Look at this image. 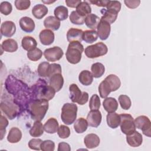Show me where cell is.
I'll list each match as a JSON object with an SVG mask.
<instances>
[{"label":"cell","mask_w":151,"mask_h":151,"mask_svg":"<svg viewBox=\"0 0 151 151\" xmlns=\"http://www.w3.org/2000/svg\"><path fill=\"white\" fill-rule=\"evenodd\" d=\"M48 109V101L45 99H34L28 103V111L34 120H42Z\"/></svg>","instance_id":"6da1fadb"},{"label":"cell","mask_w":151,"mask_h":151,"mask_svg":"<svg viewBox=\"0 0 151 151\" xmlns=\"http://www.w3.org/2000/svg\"><path fill=\"white\" fill-rule=\"evenodd\" d=\"M120 86V78L114 74H110L100 83L99 86V94L101 98H106L111 91L118 90Z\"/></svg>","instance_id":"7a4b0ae2"},{"label":"cell","mask_w":151,"mask_h":151,"mask_svg":"<svg viewBox=\"0 0 151 151\" xmlns=\"http://www.w3.org/2000/svg\"><path fill=\"white\" fill-rule=\"evenodd\" d=\"M39 80V82L32 87L31 95H32L34 99H42L48 101L51 100L55 96V90L50 85L47 86L44 80Z\"/></svg>","instance_id":"3957f363"},{"label":"cell","mask_w":151,"mask_h":151,"mask_svg":"<svg viewBox=\"0 0 151 151\" xmlns=\"http://www.w3.org/2000/svg\"><path fill=\"white\" fill-rule=\"evenodd\" d=\"M84 51L83 45L78 41L70 42L65 53V57L68 63L76 64L81 59V54Z\"/></svg>","instance_id":"277c9868"},{"label":"cell","mask_w":151,"mask_h":151,"mask_svg":"<svg viewBox=\"0 0 151 151\" xmlns=\"http://www.w3.org/2000/svg\"><path fill=\"white\" fill-rule=\"evenodd\" d=\"M77 106L74 103H67L61 109V118L64 123L71 125L76 121L77 113Z\"/></svg>","instance_id":"5b68a950"},{"label":"cell","mask_w":151,"mask_h":151,"mask_svg":"<svg viewBox=\"0 0 151 151\" xmlns=\"http://www.w3.org/2000/svg\"><path fill=\"white\" fill-rule=\"evenodd\" d=\"M107 47L102 42L87 46L84 50L86 55L90 58H94L104 55L107 53Z\"/></svg>","instance_id":"8992f818"},{"label":"cell","mask_w":151,"mask_h":151,"mask_svg":"<svg viewBox=\"0 0 151 151\" xmlns=\"http://www.w3.org/2000/svg\"><path fill=\"white\" fill-rule=\"evenodd\" d=\"M120 117V129L123 133L126 135L132 134L136 131V126L134 124L133 117L129 114H121Z\"/></svg>","instance_id":"52a82bcc"},{"label":"cell","mask_w":151,"mask_h":151,"mask_svg":"<svg viewBox=\"0 0 151 151\" xmlns=\"http://www.w3.org/2000/svg\"><path fill=\"white\" fill-rule=\"evenodd\" d=\"M134 122L136 127L141 130L145 136L150 137L151 123L147 116H140L134 119Z\"/></svg>","instance_id":"ba28073f"},{"label":"cell","mask_w":151,"mask_h":151,"mask_svg":"<svg viewBox=\"0 0 151 151\" xmlns=\"http://www.w3.org/2000/svg\"><path fill=\"white\" fill-rule=\"evenodd\" d=\"M64 54L63 50L59 47H53L46 49L44 51L45 58L48 61L54 62L60 60Z\"/></svg>","instance_id":"9c48e42d"},{"label":"cell","mask_w":151,"mask_h":151,"mask_svg":"<svg viewBox=\"0 0 151 151\" xmlns=\"http://www.w3.org/2000/svg\"><path fill=\"white\" fill-rule=\"evenodd\" d=\"M102 116L99 110H91L87 114V121L88 124L93 127H97L101 122Z\"/></svg>","instance_id":"30bf717a"},{"label":"cell","mask_w":151,"mask_h":151,"mask_svg":"<svg viewBox=\"0 0 151 151\" xmlns=\"http://www.w3.org/2000/svg\"><path fill=\"white\" fill-rule=\"evenodd\" d=\"M97 28V35L100 40H106L109 38L111 31V27L110 24L105 21L100 19Z\"/></svg>","instance_id":"8fae6325"},{"label":"cell","mask_w":151,"mask_h":151,"mask_svg":"<svg viewBox=\"0 0 151 151\" xmlns=\"http://www.w3.org/2000/svg\"><path fill=\"white\" fill-rule=\"evenodd\" d=\"M16 31V26L14 22L6 21L2 23L1 25V33L6 37H11Z\"/></svg>","instance_id":"7c38bea8"},{"label":"cell","mask_w":151,"mask_h":151,"mask_svg":"<svg viewBox=\"0 0 151 151\" xmlns=\"http://www.w3.org/2000/svg\"><path fill=\"white\" fill-rule=\"evenodd\" d=\"M39 38L40 42L42 45H50L54 41V33L50 29H45L40 32Z\"/></svg>","instance_id":"4fadbf2b"},{"label":"cell","mask_w":151,"mask_h":151,"mask_svg":"<svg viewBox=\"0 0 151 151\" xmlns=\"http://www.w3.org/2000/svg\"><path fill=\"white\" fill-rule=\"evenodd\" d=\"M20 28L25 32H32L35 29V23L34 20L28 17H22L19 21Z\"/></svg>","instance_id":"5bb4252c"},{"label":"cell","mask_w":151,"mask_h":151,"mask_svg":"<svg viewBox=\"0 0 151 151\" xmlns=\"http://www.w3.org/2000/svg\"><path fill=\"white\" fill-rule=\"evenodd\" d=\"M100 12L103 14V16L101 17L100 19L105 21L110 24H111L116 21L119 13L114 9L107 8L102 9Z\"/></svg>","instance_id":"9a60e30c"},{"label":"cell","mask_w":151,"mask_h":151,"mask_svg":"<svg viewBox=\"0 0 151 151\" xmlns=\"http://www.w3.org/2000/svg\"><path fill=\"white\" fill-rule=\"evenodd\" d=\"M64 84V78L61 73H57L50 78L49 85L52 87L55 92L59 91Z\"/></svg>","instance_id":"2e32d148"},{"label":"cell","mask_w":151,"mask_h":151,"mask_svg":"<svg viewBox=\"0 0 151 151\" xmlns=\"http://www.w3.org/2000/svg\"><path fill=\"white\" fill-rule=\"evenodd\" d=\"M1 109L11 120L14 119L17 114V107L11 103L1 102Z\"/></svg>","instance_id":"e0dca14e"},{"label":"cell","mask_w":151,"mask_h":151,"mask_svg":"<svg viewBox=\"0 0 151 151\" xmlns=\"http://www.w3.org/2000/svg\"><path fill=\"white\" fill-rule=\"evenodd\" d=\"M83 31L81 29L71 28L68 29L67 33V39L70 42L78 41L81 42L83 40Z\"/></svg>","instance_id":"ac0fdd59"},{"label":"cell","mask_w":151,"mask_h":151,"mask_svg":"<svg viewBox=\"0 0 151 151\" xmlns=\"http://www.w3.org/2000/svg\"><path fill=\"white\" fill-rule=\"evenodd\" d=\"M126 141L127 143L132 147H139L142 143L143 137L140 133L135 131L132 134L127 135Z\"/></svg>","instance_id":"d6986e66"},{"label":"cell","mask_w":151,"mask_h":151,"mask_svg":"<svg viewBox=\"0 0 151 151\" xmlns=\"http://www.w3.org/2000/svg\"><path fill=\"white\" fill-rule=\"evenodd\" d=\"M100 142L99 137L94 133H90L86 136L84 139L85 146L88 149H93L97 147Z\"/></svg>","instance_id":"ffe728a7"},{"label":"cell","mask_w":151,"mask_h":151,"mask_svg":"<svg viewBox=\"0 0 151 151\" xmlns=\"http://www.w3.org/2000/svg\"><path fill=\"white\" fill-rule=\"evenodd\" d=\"M60 21L53 16L47 17L44 21V27L51 31H57L60 27Z\"/></svg>","instance_id":"44dd1931"},{"label":"cell","mask_w":151,"mask_h":151,"mask_svg":"<svg viewBox=\"0 0 151 151\" xmlns=\"http://www.w3.org/2000/svg\"><path fill=\"white\" fill-rule=\"evenodd\" d=\"M104 110L108 113L115 112L118 109V103L113 97H106L103 102Z\"/></svg>","instance_id":"7402d4cb"},{"label":"cell","mask_w":151,"mask_h":151,"mask_svg":"<svg viewBox=\"0 0 151 151\" xmlns=\"http://www.w3.org/2000/svg\"><path fill=\"white\" fill-rule=\"evenodd\" d=\"M107 125L111 129H116L120 126V114L115 112L109 113L106 116Z\"/></svg>","instance_id":"603a6c76"},{"label":"cell","mask_w":151,"mask_h":151,"mask_svg":"<svg viewBox=\"0 0 151 151\" xmlns=\"http://www.w3.org/2000/svg\"><path fill=\"white\" fill-rule=\"evenodd\" d=\"M47 7L43 4H37L32 9V14L35 18L40 19L45 16L48 13Z\"/></svg>","instance_id":"cb8c5ba5"},{"label":"cell","mask_w":151,"mask_h":151,"mask_svg":"<svg viewBox=\"0 0 151 151\" xmlns=\"http://www.w3.org/2000/svg\"><path fill=\"white\" fill-rule=\"evenodd\" d=\"M22 138V132L18 127H12L8 133L7 140L9 143H15L20 141Z\"/></svg>","instance_id":"d4e9b609"},{"label":"cell","mask_w":151,"mask_h":151,"mask_svg":"<svg viewBox=\"0 0 151 151\" xmlns=\"http://www.w3.org/2000/svg\"><path fill=\"white\" fill-rule=\"evenodd\" d=\"M1 48L8 52H14L18 50V46L17 41L11 38L4 40L1 44Z\"/></svg>","instance_id":"484cf974"},{"label":"cell","mask_w":151,"mask_h":151,"mask_svg":"<svg viewBox=\"0 0 151 151\" xmlns=\"http://www.w3.org/2000/svg\"><path fill=\"white\" fill-rule=\"evenodd\" d=\"M58 128V123L55 118H50L44 124V130L50 134H54L57 132Z\"/></svg>","instance_id":"4316f807"},{"label":"cell","mask_w":151,"mask_h":151,"mask_svg":"<svg viewBox=\"0 0 151 151\" xmlns=\"http://www.w3.org/2000/svg\"><path fill=\"white\" fill-rule=\"evenodd\" d=\"M100 21V18L94 14H90L87 15L84 18V22L86 26L88 28L94 30L97 28Z\"/></svg>","instance_id":"83f0119b"},{"label":"cell","mask_w":151,"mask_h":151,"mask_svg":"<svg viewBox=\"0 0 151 151\" xmlns=\"http://www.w3.org/2000/svg\"><path fill=\"white\" fill-rule=\"evenodd\" d=\"M70 98L73 103H77L81 97L82 92L76 84H71L69 87Z\"/></svg>","instance_id":"f1b7e54d"},{"label":"cell","mask_w":151,"mask_h":151,"mask_svg":"<svg viewBox=\"0 0 151 151\" xmlns=\"http://www.w3.org/2000/svg\"><path fill=\"white\" fill-rule=\"evenodd\" d=\"M21 45L24 50L29 51L36 48L37 42L33 37L26 36L22 39Z\"/></svg>","instance_id":"f546056e"},{"label":"cell","mask_w":151,"mask_h":151,"mask_svg":"<svg viewBox=\"0 0 151 151\" xmlns=\"http://www.w3.org/2000/svg\"><path fill=\"white\" fill-rule=\"evenodd\" d=\"M78 80L81 84L87 86L92 83L93 81V76L90 71L83 70L79 74Z\"/></svg>","instance_id":"4dcf8cb0"},{"label":"cell","mask_w":151,"mask_h":151,"mask_svg":"<svg viewBox=\"0 0 151 151\" xmlns=\"http://www.w3.org/2000/svg\"><path fill=\"white\" fill-rule=\"evenodd\" d=\"M76 12L80 16L85 18L91 14V8L87 1H81L76 7Z\"/></svg>","instance_id":"1f68e13d"},{"label":"cell","mask_w":151,"mask_h":151,"mask_svg":"<svg viewBox=\"0 0 151 151\" xmlns=\"http://www.w3.org/2000/svg\"><path fill=\"white\" fill-rule=\"evenodd\" d=\"M44 130V126L41 121L35 120L32 127L29 130V134L32 137H40L43 134Z\"/></svg>","instance_id":"d6a6232c"},{"label":"cell","mask_w":151,"mask_h":151,"mask_svg":"<svg viewBox=\"0 0 151 151\" xmlns=\"http://www.w3.org/2000/svg\"><path fill=\"white\" fill-rule=\"evenodd\" d=\"M88 122L85 119L81 117L78 119L74 124V129L76 133H83L86 131L88 127Z\"/></svg>","instance_id":"836d02e7"},{"label":"cell","mask_w":151,"mask_h":151,"mask_svg":"<svg viewBox=\"0 0 151 151\" xmlns=\"http://www.w3.org/2000/svg\"><path fill=\"white\" fill-rule=\"evenodd\" d=\"M54 14L55 17L58 20L64 21L68 18V11L65 6L60 5L55 8Z\"/></svg>","instance_id":"e575fe53"},{"label":"cell","mask_w":151,"mask_h":151,"mask_svg":"<svg viewBox=\"0 0 151 151\" xmlns=\"http://www.w3.org/2000/svg\"><path fill=\"white\" fill-rule=\"evenodd\" d=\"M91 74L94 78H99L101 77L105 71L104 65L100 63H96L92 64L91 67Z\"/></svg>","instance_id":"d590c367"},{"label":"cell","mask_w":151,"mask_h":151,"mask_svg":"<svg viewBox=\"0 0 151 151\" xmlns=\"http://www.w3.org/2000/svg\"><path fill=\"white\" fill-rule=\"evenodd\" d=\"M98 38L97 32L96 30H86L83 32V40L86 43L91 44L95 42Z\"/></svg>","instance_id":"8d00e7d4"},{"label":"cell","mask_w":151,"mask_h":151,"mask_svg":"<svg viewBox=\"0 0 151 151\" xmlns=\"http://www.w3.org/2000/svg\"><path fill=\"white\" fill-rule=\"evenodd\" d=\"M42 55V51L38 48H35L34 49L29 51L27 52V57L28 59L33 61H36L41 59Z\"/></svg>","instance_id":"74e56055"},{"label":"cell","mask_w":151,"mask_h":151,"mask_svg":"<svg viewBox=\"0 0 151 151\" xmlns=\"http://www.w3.org/2000/svg\"><path fill=\"white\" fill-rule=\"evenodd\" d=\"M84 18H85L80 16L76 11H72L70 15V22L76 25H83L84 23Z\"/></svg>","instance_id":"f35d334b"},{"label":"cell","mask_w":151,"mask_h":151,"mask_svg":"<svg viewBox=\"0 0 151 151\" xmlns=\"http://www.w3.org/2000/svg\"><path fill=\"white\" fill-rule=\"evenodd\" d=\"M50 63L48 62H42L38 67V74L40 76L42 77H48V68Z\"/></svg>","instance_id":"ab89813d"},{"label":"cell","mask_w":151,"mask_h":151,"mask_svg":"<svg viewBox=\"0 0 151 151\" xmlns=\"http://www.w3.org/2000/svg\"><path fill=\"white\" fill-rule=\"evenodd\" d=\"M119 102L121 107L124 110H128L132 105L130 99L126 95H120L119 97Z\"/></svg>","instance_id":"60d3db41"},{"label":"cell","mask_w":151,"mask_h":151,"mask_svg":"<svg viewBox=\"0 0 151 151\" xmlns=\"http://www.w3.org/2000/svg\"><path fill=\"white\" fill-rule=\"evenodd\" d=\"M100 99L97 94H93L90 100L89 107L91 110H99L100 107Z\"/></svg>","instance_id":"b9f144b4"},{"label":"cell","mask_w":151,"mask_h":151,"mask_svg":"<svg viewBox=\"0 0 151 151\" xmlns=\"http://www.w3.org/2000/svg\"><path fill=\"white\" fill-rule=\"evenodd\" d=\"M57 134L61 139L68 138L70 135V128L65 125H61L57 130Z\"/></svg>","instance_id":"7bdbcfd3"},{"label":"cell","mask_w":151,"mask_h":151,"mask_svg":"<svg viewBox=\"0 0 151 151\" xmlns=\"http://www.w3.org/2000/svg\"><path fill=\"white\" fill-rule=\"evenodd\" d=\"M12 6L11 3L8 1H4L1 3L0 5V11L1 14L8 15L12 12Z\"/></svg>","instance_id":"ee69618b"},{"label":"cell","mask_w":151,"mask_h":151,"mask_svg":"<svg viewBox=\"0 0 151 151\" xmlns=\"http://www.w3.org/2000/svg\"><path fill=\"white\" fill-rule=\"evenodd\" d=\"M31 5L30 1L28 0H16L15 1V6L17 9L22 11L27 9Z\"/></svg>","instance_id":"f6af8a7d"},{"label":"cell","mask_w":151,"mask_h":151,"mask_svg":"<svg viewBox=\"0 0 151 151\" xmlns=\"http://www.w3.org/2000/svg\"><path fill=\"white\" fill-rule=\"evenodd\" d=\"M55 149V143L50 140L42 141L41 145V150L42 151H53Z\"/></svg>","instance_id":"bcb514c9"},{"label":"cell","mask_w":151,"mask_h":151,"mask_svg":"<svg viewBox=\"0 0 151 151\" xmlns=\"http://www.w3.org/2000/svg\"><path fill=\"white\" fill-rule=\"evenodd\" d=\"M61 67L60 64L56 63H52L51 64H50L48 77L50 78L52 76L55 74L61 73Z\"/></svg>","instance_id":"7dc6e473"},{"label":"cell","mask_w":151,"mask_h":151,"mask_svg":"<svg viewBox=\"0 0 151 151\" xmlns=\"http://www.w3.org/2000/svg\"><path fill=\"white\" fill-rule=\"evenodd\" d=\"M8 125V120L5 117L1 115L0 120V128H1V140H2L4 136L6 133V127Z\"/></svg>","instance_id":"c3c4849f"},{"label":"cell","mask_w":151,"mask_h":151,"mask_svg":"<svg viewBox=\"0 0 151 151\" xmlns=\"http://www.w3.org/2000/svg\"><path fill=\"white\" fill-rule=\"evenodd\" d=\"M42 140L41 139H32L28 142V146L31 149L40 150Z\"/></svg>","instance_id":"681fc988"},{"label":"cell","mask_w":151,"mask_h":151,"mask_svg":"<svg viewBox=\"0 0 151 151\" xmlns=\"http://www.w3.org/2000/svg\"><path fill=\"white\" fill-rule=\"evenodd\" d=\"M106 8L114 9L119 12L121 9V3L118 1H109Z\"/></svg>","instance_id":"f907efd6"},{"label":"cell","mask_w":151,"mask_h":151,"mask_svg":"<svg viewBox=\"0 0 151 151\" xmlns=\"http://www.w3.org/2000/svg\"><path fill=\"white\" fill-rule=\"evenodd\" d=\"M124 2L127 7L130 9H134L137 8L139 5L140 1H124Z\"/></svg>","instance_id":"816d5d0a"},{"label":"cell","mask_w":151,"mask_h":151,"mask_svg":"<svg viewBox=\"0 0 151 151\" xmlns=\"http://www.w3.org/2000/svg\"><path fill=\"white\" fill-rule=\"evenodd\" d=\"M71 147L69 144L65 142H61L58 144V151H70Z\"/></svg>","instance_id":"f5cc1de1"},{"label":"cell","mask_w":151,"mask_h":151,"mask_svg":"<svg viewBox=\"0 0 151 151\" xmlns=\"http://www.w3.org/2000/svg\"><path fill=\"white\" fill-rule=\"evenodd\" d=\"M81 2V0H66L65 4L68 7L76 8Z\"/></svg>","instance_id":"db71d44e"},{"label":"cell","mask_w":151,"mask_h":151,"mask_svg":"<svg viewBox=\"0 0 151 151\" xmlns=\"http://www.w3.org/2000/svg\"><path fill=\"white\" fill-rule=\"evenodd\" d=\"M88 99V94L87 92L84 91L82 93L81 97L80 99V100L77 102V103L79 104L80 105H83L87 102Z\"/></svg>","instance_id":"11a10c76"},{"label":"cell","mask_w":151,"mask_h":151,"mask_svg":"<svg viewBox=\"0 0 151 151\" xmlns=\"http://www.w3.org/2000/svg\"><path fill=\"white\" fill-rule=\"evenodd\" d=\"M109 1H90V3L96 5L98 6H102V7H105L107 6V4L109 3Z\"/></svg>","instance_id":"9f6ffc18"},{"label":"cell","mask_w":151,"mask_h":151,"mask_svg":"<svg viewBox=\"0 0 151 151\" xmlns=\"http://www.w3.org/2000/svg\"><path fill=\"white\" fill-rule=\"evenodd\" d=\"M42 2H44V3H45V4H51V3L54 2L55 1H42Z\"/></svg>","instance_id":"6f0895ef"}]
</instances>
